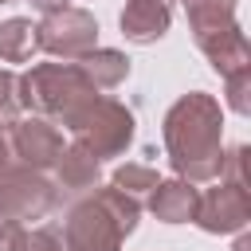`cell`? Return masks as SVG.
<instances>
[{
    "instance_id": "obj_17",
    "label": "cell",
    "mask_w": 251,
    "mask_h": 251,
    "mask_svg": "<svg viewBox=\"0 0 251 251\" xmlns=\"http://www.w3.org/2000/svg\"><path fill=\"white\" fill-rule=\"evenodd\" d=\"M16 239H20V227H16V224H8V220H0V251H12V247H16Z\"/></svg>"
},
{
    "instance_id": "obj_3",
    "label": "cell",
    "mask_w": 251,
    "mask_h": 251,
    "mask_svg": "<svg viewBox=\"0 0 251 251\" xmlns=\"http://www.w3.org/2000/svg\"><path fill=\"white\" fill-rule=\"evenodd\" d=\"M63 126L75 133V145L86 149L94 161L122 153V149L129 145V137H133V118H129V110L118 106L114 98H98V94L82 98V102L63 118Z\"/></svg>"
},
{
    "instance_id": "obj_1",
    "label": "cell",
    "mask_w": 251,
    "mask_h": 251,
    "mask_svg": "<svg viewBox=\"0 0 251 251\" xmlns=\"http://www.w3.org/2000/svg\"><path fill=\"white\" fill-rule=\"evenodd\" d=\"M165 145L188 180H208L220 173V106L208 94L180 98L165 118Z\"/></svg>"
},
{
    "instance_id": "obj_20",
    "label": "cell",
    "mask_w": 251,
    "mask_h": 251,
    "mask_svg": "<svg viewBox=\"0 0 251 251\" xmlns=\"http://www.w3.org/2000/svg\"><path fill=\"white\" fill-rule=\"evenodd\" d=\"M0 4H4V0H0Z\"/></svg>"
},
{
    "instance_id": "obj_14",
    "label": "cell",
    "mask_w": 251,
    "mask_h": 251,
    "mask_svg": "<svg viewBox=\"0 0 251 251\" xmlns=\"http://www.w3.org/2000/svg\"><path fill=\"white\" fill-rule=\"evenodd\" d=\"M114 188H118V192H126L129 200H137L141 192L157 188V173H153V169H141V165H126V169H118V173H114Z\"/></svg>"
},
{
    "instance_id": "obj_6",
    "label": "cell",
    "mask_w": 251,
    "mask_h": 251,
    "mask_svg": "<svg viewBox=\"0 0 251 251\" xmlns=\"http://www.w3.org/2000/svg\"><path fill=\"white\" fill-rule=\"evenodd\" d=\"M55 204V188L27 169H0V220H35Z\"/></svg>"
},
{
    "instance_id": "obj_11",
    "label": "cell",
    "mask_w": 251,
    "mask_h": 251,
    "mask_svg": "<svg viewBox=\"0 0 251 251\" xmlns=\"http://www.w3.org/2000/svg\"><path fill=\"white\" fill-rule=\"evenodd\" d=\"M59 165V184L67 192H82V188H94L98 180V161L86 153V149H63V157L55 161Z\"/></svg>"
},
{
    "instance_id": "obj_5",
    "label": "cell",
    "mask_w": 251,
    "mask_h": 251,
    "mask_svg": "<svg viewBox=\"0 0 251 251\" xmlns=\"http://www.w3.org/2000/svg\"><path fill=\"white\" fill-rule=\"evenodd\" d=\"M35 43L51 55H63V59H86L94 51V20L82 12V8H59V12H47V20L35 27Z\"/></svg>"
},
{
    "instance_id": "obj_2",
    "label": "cell",
    "mask_w": 251,
    "mask_h": 251,
    "mask_svg": "<svg viewBox=\"0 0 251 251\" xmlns=\"http://www.w3.org/2000/svg\"><path fill=\"white\" fill-rule=\"evenodd\" d=\"M133 220H137V200H129L118 188H106L71 212L67 251H118L122 235L133 231Z\"/></svg>"
},
{
    "instance_id": "obj_8",
    "label": "cell",
    "mask_w": 251,
    "mask_h": 251,
    "mask_svg": "<svg viewBox=\"0 0 251 251\" xmlns=\"http://www.w3.org/2000/svg\"><path fill=\"white\" fill-rule=\"evenodd\" d=\"M8 153L31 169H47L63 157V137L47 122H16L8 129Z\"/></svg>"
},
{
    "instance_id": "obj_10",
    "label": "cell",
    "mask_w": 251,
    "mask_h": 251,
    "mask_svg": "<svg viewBox=\"0 0 251 251\" xmlns=\"http://www.w3.org/2000/svg\"><path fill=\"white\" fill-rule=\"evenodd\" d=\"M196 188H188L184 180H169V184H157L153 188V212L157 220H169V224H180V220H192L196 216Z\"/></svg>"
},
{
    "instance_id": "obj_18",
    "label": "cell",
    "mask_w": 251,
    "mask_h": 251,
    "mask_svg": "<svg viewBox=\"0 0 251 251\" xmlns=\"http://www.w3.org/2000/svg\"><path fill=\"white\" fill-rule=\"evenodd\" d=\"M35 8H43V12H59V8H67V0H31Z\"/></svg>"
},
{
    "instance_id": "obj_13",
    "label": "cell",
    "mask_w": 251,
    "mask_h": 251,
    "mask_svg": "<svg viewBox=\"0 0 251 251\" xmlns=\"http://www.w3.org/2000/svg\"><path fill=\"white\" fill-rule=\"evenodd\" d=\"M35 47H39V43H35V27H31V20H8V24L0 27V59H8V63H24Z\"/></svg>"
},
{
    "instance_id": "obj_16",
    "label": "cell",
    "mask_w": 251,
    "mask_h": 251,
    "mask_svg": "<svg viewBox=\"0 0 251 251\" xmlns=\"http://www.w3.org/2000/svg\"><path fill=\"white\" fill-rule=\"evenodd\" d=\"M12 90H16V78L0 71V118H8V114H16V106H20V98H16Z\"/></svg>"
},
{
    "instance_id": "obj_4",
    "label": "cell",
    "mask_w": 251,
    "mask_h": 251,
    "mask_svg": "<svg viewBox=\"0 0 251 251\" xmlns=\"http://www.w3.org/2000/svg\"><path fill=\"white\" fill-rule=\"evenodd\" d=\"M16 90H20V94H16L20 106H31V110L55 114V118H67L82 98L94 94L90 78H86L82 67H75V63H43V67H35L31 75H24V78L16 82Z\"/></svg>"
},
{
    "instance_id": "obj_12",
    "label": "cell",
    "mask_w": 251,
    "mask_h": 251,
    "mask_svg": "<svg viewBox=\"0 0 251 251\" xmlns=\"http://www.w3.org/2000/svg\"><path fill=\"white\" fill-rule=\"evenodd\" d=\"M78 67H82V75L90 78L94 90H98V86H118V82L126 78V71H129V63H126L118 51H90Z\"/></svg>"
},
{
    "instance_id": "obj_9",
    "label": "cell",
    "mask_w": 251,
    "mask_h": 251,
    "mask_svg": "<svg viewBox=\"0 0 251 251\" xmlns=\"http://www.w3.org/2000/svg\"><path fill=\"white\" fill-rule=\"evenodd\" d=\"M169 12H173V0H126L122 27L133 43H153L165 35Z\"/></svg>"
},
{
    "instance_id": "obj_15",
    "label": "cell",
    "mask_w": 251,
    "mask_h": 251,
    "mask_svg": "<svg viewBox=\"0 0 251 251\" xmlns=\"http://www.w3.org/2000/svg\"><path fill=\"white\" fill-rule=\"evenodd\" d=\"M12 251H63V243L51 231H31V235H20Z\"/></svg>"
},
{
    "instance_id": "obj_19",
    "label": "cell",
    "mask_w": 251,
    "mask_h": 251,
    "mask_svg": "<svg viewBox=\"0 0 251 251\" xmlns=\"http://www.w3.org/2000/svg\"><path fill=\"white\" fill-rule=\"evenodd\" d=\"M8 157H12V153H8V133L0 129V169H8Z\"/></svg>"
},
{
    "instance_id": "obj_7",
    "label": "cell",
    "mask_w": 251,
    "mask_h": 251,
    "mask_svg": "<svg viewBox=\"0 0 251 251\" xmlns=\"http://www.w3.org/2000/svg\"><path fill=\"white\" fill-rule=\"evenodd\" d=\"M192 220H200L204 231H235V227H243L247 224V188H243V180L220 184L208 196H200Z\"/></svg>"
}]
</instances>
